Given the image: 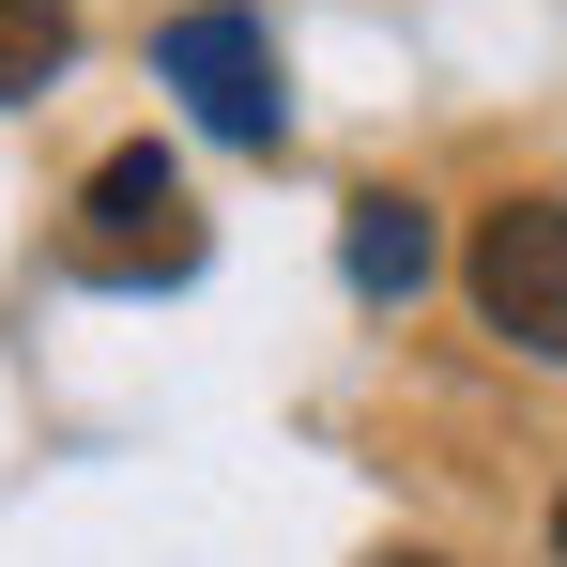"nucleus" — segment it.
<instances>
[{"mask_svg":"<svg viewBox=\"0 0 567 567\" xmlns=\"http://www.w3.org/2000/svg\"><path fill=\"white\" fill-rule=\"evenodd\" d=\"M62 261H78L93 291L199 277V199H185V154H169V138H123V154H93V185H78V230H62Z\"/></svg>","mask_w":567,"mask_h":567,"instance_id":"f257e3e1","label":"nucleus"},{"mask_svg":"<svg viewBox=\"0 0 567 567\" xmlns=\"http://www.w3.org/2000/svg\"><path fill=\"white\" fill-rule=\"evenodd\" d=\"M154 78L230 138V154H277L291 138V93H277V31L246 16V0H185L169 31H154Z\"/></svg>","mask_w":567,"mask_h":567,"instance_id":"f03ea898","label":"nucleus"},{"mask_svg":"<svg viewBox=\"0 0 567 567\" xmlns=\"http://www.w3.org/2000/svg\"><path fill=\"white\" fill-rule=\"evenodd\" d=\"M475 322L567 369V199H491L475 215Z\"/></svg>","mask_w":567,"mask_h":567,"instance_id":"7ed1b4c3","label":"nucleus"},{"mask_svg":"<svg viewBox=\"0 0 567 567\" xmlns=\"http://www.w3.org/2000/svg\"><path fill=\"white\" fill-rule=\"evenodd\" d=\"M338 277L369 291V307H414V277H430V199L414 185H353L338 199Z\"/></svg>","mask_w":567,"mask_h":567,"instance_id":"20e7f679","label":"nucleus"},{"mask_svg":"<svg viewBox=\"0 0 567 567\" xmlns=\"http://www.w3.org/2000/svg\"><path fill=\"white\" fill-rule=\"evenodd\" d=\"M78 47V0H0V93H47Z\"/></svg>","mask_w":567,"mask_h":567,"instance_id":"39448f33","label":"nucleus"},{"mask_svg":"<svg viewBox=\"0 0 567 567\" xmlns=\"http://www.w3.org/2000/svg\"><path fill=\"white\" fill-rule=\"evenodd\" d=\"M369 567H445V553H369Z\"/></svg>","mask_w":567,"mask_h":567,"instance_id":"423d86ee","label":"nucleus"},{"mask_svg":"<svg viewBox=\"0 0 567 567\" xmlns=\"http://www.w3.org/2000/svg\"><path fill=\"white\" fill-rule=\"evenodd\" d=\"M553 567H567V491H553Z\"/></svg>","mask_w":567,"mask_h":567,"instance_id":"0eeeda50","label":"nucleus"}]
</instances>
